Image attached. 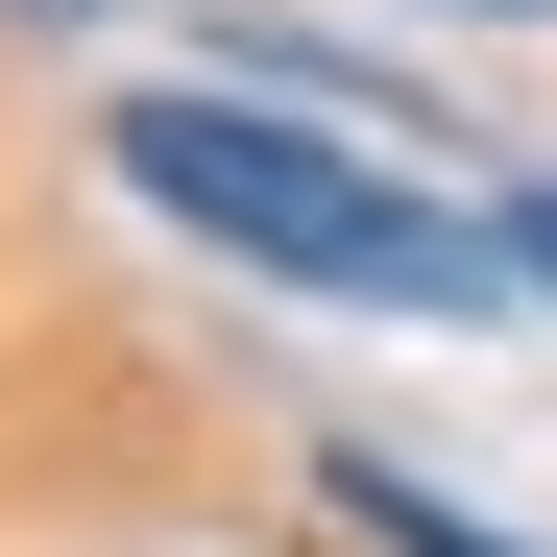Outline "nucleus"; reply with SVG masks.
Wrapping results in <instances>:
<instances>
[{
  "instance_id": "nucleus-1",
  "label": "nucleus",
  "mask_w": 557,
  "mask_h": 557,
  "mask_svg": "<svg viewBox=\"0 0 557 557\" xmlns=\"http://www.w3.org/2000/svg\"><path fill=\"white\" fill-rule=\"evenodd\" d=\"M122 195L146 219H195L219 267H267V292H339V315H485L533 292L509 219H460L436 170H363L339 122H267V98H122Z\"/></svg>"
},
{
  "instance_id": "nucleus-3",
  "label": "nucleus",
  "mask_w": 557,
  "mask_h": 557,
  "mask_svg": "<svg viewBox=\"0 0 557 557\" xmlns=\"http://www.w3.org/2000/svg\"><path fill=\"white\" fill-rule=\"evenodd\" d=\"M509 267H533V292H557V195H509Z\"/></svg>"
},
{
  "instance_id": "nucleus-4",
  "label": "nucleus",
  "mask_w": 557,
  "mask_h": 557,
  "mask_svg": "<svg viewBox=\"0 0 557 557\" xmlns=\"http://www.w3.org/2000/svg\"><path fill=\"white\" fill-rule=\"evenodd\" d=\"M485 25H533V0H485Z\"/></svg>"
},
{
  "instance_id": "nucleus-2",
  "label": "nucleus",
  "mask_w": 557,
  "mask_h": 557,
  "mask_svg": "<svg viewBox=\"0 0 557 557\" xmlns=\"http://www.w3.org/2000/svg\"><path fill=\"white\" fill-rule=\"evenodd\" d=\"M315 485H339V533H388V557H509V533H460L412 460H315Z\"/></svg>"
}]
</instances>
